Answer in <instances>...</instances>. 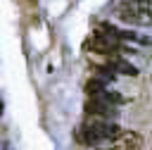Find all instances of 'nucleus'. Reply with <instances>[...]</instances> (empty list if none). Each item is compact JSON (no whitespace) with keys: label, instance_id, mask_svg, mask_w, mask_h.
Listing matches in <instances>:
<instances>
[{"label":"nucleus","instance_id":"obj_1","mask_svg":"<svg viewBox=\"0 0 152 150\" xmlns=\"http://www.w3.org/2000/svg\"><path fill=\"white\" fill-rule=\"evenodd\" d=\"M116 133H119V126H116L114 121H109L107 117L88 114V119L78 126L76 138H78L81 145H97V143H102V140H112Z\"/></svg>","mask_w":152,"mask_h":150},{"label":"nucleus","instance_id":"obj_2","mask_svg":"<svg viewBox=\"0 0 152 150\" xmlns=\"http://www.w3.org/2000/svg\"><path fill=\"white\" fill-rule=\"evenodd\" d=\"M114 14L126 24H135V26L152 24V10L142 0H116Z\"/></svg>","mask_w":152,"mask_h":150},{"label":"nucleus","instance_id":"obj_3","mask_svg":"<svg viewBox=\"0 0 152 150\" xmlns=\"http://www.w3.org/2000/svg\"><path fill=\"white\" fill-rule=\"evenodd\" d=\"M109 145L116 150H138V148H142V136L135 131H119L109 140Z\"/></svg>","mask_w":152,"mask_h":150},{"label":"nucleus","instance_id":"obj_4","mask_svg":"<svg viewBox=\"0 0 152 150\" xmlns=\"http://www.w3.org/2000/svg\"><path fill=\"white\" fill-rule=\"evenodd\" d=\"M86 114H95V117H114L116 114V105L107 102V100H100V98H88L86 102Z\"/></svg>","mask_w":152,"mask_h":150},{"label":"nucleus","instance_id":"obj_5","mask_svg":"<svg viewBox=\"0 0 152 150\" xmlns=\"http://www.w3.org/2000/svg\"><path fill=\"white\" fill-rule=\"evenodd\" d=\"M114 69H116V74H128V76H135L138 74V69L133 67V64H128V62H124V60H116L114 55H112V62H109Z\"/></svg>","mask_w":152,"mask_h":150}]
</instances>
